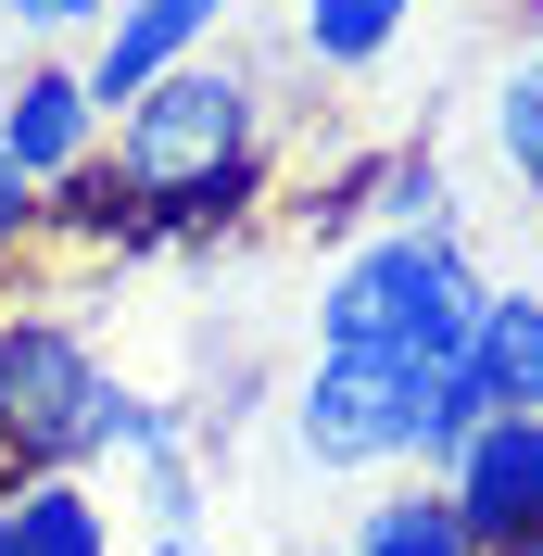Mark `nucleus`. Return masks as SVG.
I'll return each instance as SVG.
<instances>
[{"label":"nucleus","instance_id":"f03ea898","mask_svg":"<svg viewBox=\"0 0 543 556\" xmlns=\"http://www.w3.org/2000/svg\"><path fill=\"white\" fill-rule=\"evenodd\" d=\"M480 291L493 278H480L468 228H367L316 278V354H354L379 380H430V367L468 354Z\"/></svg>","mask_w":543,"mask_h":556},{"label":"nucleus","instance_id":"6e6552de","mask_svg":"<svg viewBox=\"0 0 543 556\" xmlns=\"http://www.w3.org/2000/svg\"><path fill=\"white\" fill-rule=\"evenodd\" d=\"M0 519H13V556H127V544H114V506L89 493V468H38V481H13Z\"/></svg>","mask_w":543,"mask_h":556},{"label":"nucleus","instance_id":"2eb2a0df","mask_svg":"<svg viewBox=\"0 0 543 556\" xmlns=\"http://www.w3.org/2000/svg\"><path fill=\"white\" fill-rule=\"evenodd\" d=\"M480 127H493V165H506L518 190L543 203V38L518 51L506 76H493V102H480Z\"/></svg>","mask_w":543,"mask_h":556},{"label":"nucleus","instance_id":"f257e3e1","mask_svg":"<svg viewBox=\"0 0 543 556\" xmlns=\"http://www.w3.org/2000/svg\"><path fill=\"white\" fill-rule=\"evenodd\" d=\"M102 152H114V177L139 190V253L203 241V228H240V215L266 203V89L203 51V64L152 76L139 102H114L102 114Z\"/></svg>","mask_w":543,"mask_h":556},{"label":"nucleus","instance_id":"ddd939ff","mask_svg":"<svg viewBox=\"0 0 543 556\" xmlns=\"http://www.w3.org/2000/svg\"><path fill=\"white\" fill-rule=\"evenodd\" d=\"M405 26H417V0H304V64L367 76V64H392Z\"/></svg>","mask_w":543,"mask_h":556},{"label":"nucleus","instance_id":"7ed1b4c3","mask_svg":"<svg viewBox=\"0 0 543 556\" xmlns=\"http://www.w3.org/2000/svg\"><path fill=\"white\" fill-rule=\"evenodd\" d=\"M102 380H114V367L89 354L76 316H0V468H13V481L76 468Z\"/></svg>","mask_w":543,"mask_h":556},{"label":"nucleus","instance_id":"f3484780","mask_svg":"<svg viewBox=\"0 0 543 556\" xmlns=\"http://www.w3.org/2000/svg\"><path fill=\"white\" fill-rule=\"evenodd\" d=\"M26 241H38V177L13 165V152H0V278L26 266Z\"/></svg>","mask_w":543,"mask_h":556},{"label":"nucleus","instance_id":"423d86ee","mask_svg":"<svg viewBox=\"0 0 543 556\" xmlns=\"http://www.w3.org/2000/svg\"><path fill=\"white\" fill-rule=\"evenodd\" d=\"M228 13H240V0H114V13H102V38H89V102L114 114V102H139L152 76L203 64Z\"/></svg>","mask_w":543,"mask_h":556},{"label":"nucleus","instance_id":"1a4fd4ad","mask_svg":"<svg viewBox=\"0 0 543 556\" xmlns=\"http://www.w3.org/2000/svg\"><path fill=\"white\" fill-rule=\"evenodd\" d=\"M468 367H480V392H493V405H543V291H518V278H493V291H480Z\"/></svg>","mask_w":543,"mask_h":556},{"label":"nucleus","instance_id":"4468645a","mask_svg":"<svg viewBox=\"0 0 543 556\" xmlns=\"http://www.w3.org/2000/svg\"><path fill=\"white\" fill-rule=\"evenodd\" d=\"M354 190H367V215H379V228H455V165H442L430 139H405V152L354 165Z\"/></svg>","mask_w":543,"mask_h":556},{"label":"nucleus","instance_id":"39448f33","mask_svg":"<svg viewBox=\"0 0 543 556\" xmlns=\"http://www.w3.org/2000/svg\"><path fill=\"white\" fill-rule=\"evenodd\" d=\"M442 506L468 519L480 556L531 544V531H543V405H493V417H480L468 455L442 468Z\"/></svg>","mask_w":543,"mask_h":556},{"label":"nucleus","instance_id":"9b49d317","mask_svg":"<svg viewBox=\"0 0 543 556\" xmlns=\"http://www.w3.org/2000/svg\"><path fill=\"white\" fill-rule=\"evenodd\" d=\"M354 556H480V544H468V519L442 506V481H392V493L354 506Z\"/></svg>","mask_w":543,"mask_h":556},{"label":"nucleus","instance_id":"6ab92c4d","mask_svg":"<svg viewBox=\"0 0 543 556\" xmlns=\"http://www.w3.org/2000/svg\"><path fill=\"white\" fill-rule=\"evenodd\" d=\"M152 556H203V544H165V531H152Z\"/></svg>","mask_w":543,"mask_h":556},{"label":"nucleus","instance_id":"a211bd4d","mask_svg":"<svg viewBox=\"0 0 543 556\" xmlns=\"http://www.w3.org/2000/svg\"><path fill=\"white\" fill-rule=\"evenodd\" d=\"M0 13H13L26 38H76V26H102L114 0H0Z\"/></svg>","mask_w":543,"mask_h":556},{"label":"nucleus","instance_id":"412c9836","mask_svg":"<svg viewBox=\"0 0 543 556\" xmlns=\"http://www.w3.org/2000/svg\"><path fill=\"white\" fill-rule=\"evenodd\" d=\"M506 556H543V544H506Z\"/></svg>","mask_w":543,"mask_h":556},{"label":"nucleus","instance_id":"aec40b11","mask_svg":"<svg viewBox=\"0 0 543 556\" xmlns=\"http://www.w3.org/2000/svg\"><path fill=\"white\" fill-rule=\"evenodd\" d=\"M0 556H13V519H0Z\"/></svg>","mask_w":543,"mask_h":556},{"label":"nucleus","instance_id":"4be33fe9","mask_svg":"<svg viewBox=\"0 0 543 556\" xmlns=\"http://www.w3.org/2000/svg\"><path fill=\"white\" fill-rule=\"evenodd\" d=\"M0 493H13V468H0Z\"/></svg>","mask_w":543,"mask_h":556},{"label":"nucleus","instance_id":"f8f14e48","mask_svg":"<svg viewBox=\"0 0 543 556\" xmlns=\"http://www.w3.org/2000/svg\"><path fill=\"white\" fill-rule=\"evenodd\" d=\"M190 443V417L165 405V392L139 380H102V405H89V443H76V468H152V455Z\"/></svg>","mask_w":543,"mask_h":556},{"label":"nucleus","instance_id":"dca6fc26","mask_svg":"<svg viewBox=\"0 0 543 556\" xmlns=\"http://www.w3.org/2000/svg\"><path fill=\"white\" fill-rule=\"evenodd\" d=\"M139 481H152V531H165V544H190V531H203V481H190V455H152Z\"/></svg>","mask_w":543,"mask_h":556},{"label":"nucleus","instance_id":"0eeeda50","mask_svg":"<svg viewBox=\"0 0 543 556\" xmlns=\"http://www.w3.org/2000/svg\"><path fill=\"white\" fill-rule=\"evenodd\" d=\"M0 152H13L38 190H51L64 165H89V152H102V102H89V64H51V51H38L13 89H0Z\"/></svg>","mask_w":543,"mask_h":556},{"label":"nucleus","instance_id":"9d476101","mask_svg":"<svg viewBox=\"0 0 543 556\" xmlns=\"http://www.w3.org/2000/svg\"><path fill=\"white\" fill-rule=\"evenodd\" d=\"M480 417H493V392H480L468 354H455V367H430V380H405V468H417V481H442V468L468 455Z\"/></svg>","mask_w":543,"mask_h":556},{"label":"nucleus","instance_id":"20e7f679","mask_svg":"<svg viewBox=\"0 0 543 556\" xmlns=\"http://www.w3.org/2000/svg\"><path fill=\"white\" fill-rule=\"evenodd\" d=\"M291 443H304V468H329V481L405 468V380H379L354 354H316L304 392H291Z\"/></svg>","mask_w":543,"mask_h":556},{"label":"nucleus","instance_id":"5701e85b","mask_svg":"<svg viewBox=\"0 0 543 556\" xmlns=\"http://www.w3.org/2000/svg\"><path fill=\"white\" fill-rule=\"evenodd\" d=\"M531 544H543V531H531Z\"/></svg>","mask_w":543,"mask_h":556}]
</instances>
